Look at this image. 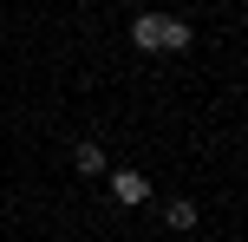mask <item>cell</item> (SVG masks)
Instances as JSON below:
<instances>
[{
  "label": "cell",
  "instance_id": "3957f363",
  "mask_svg": "<svg viewBox=\"0 0 248 242\" xmlns=\"http://www.w3.org/2000/svg\"><path fill=\"white\" fill-rule=\"evenodd\" d=\"M72 164L85 170V177H98V170H105V151H98V144H78V157H72Z\"/></svg>",
  "mask_w": 248,
  "mask_h": 242
},
{
  "label": "cell",
  "instance_id": "277c9868",
  "mask_svg": "<svg viewBox=\"0 0 248 242\" xmlns=\"http://www.w3.org/2000/svg\"><path fill=\"white\" fill-rule=\"evenodd\" d=\"M163 216H170V229H189V223H196V203H170Z\"/></svg>",
  "mask_w": 248,
  "mask_h": 242
},
{
  "label": "cell",
  "instance_id": "6da1fadb",
  "mask_svg": "<svg viewBox=\"0 0 248 242\" xmlns=\"http://www.w3.org/2000/svg\"><path fill=\"white\" fill-rule=\"evenodd\" d=\"M137 46H144V52H183L189 46V26L163 20V13H144V20H137Z\"/></svg>",
  "mask_w": 248,
  "mask_h": 242
},
{
  "label": "cell",
  "instance_id": "7a4b0ae2",
  "mask_svg": "<svg viewBox=\"0 0 248 242\" xmlns=\"http://www.w3.org/2000/svg\"><path fill=\"white\" fill-rule=\"evenodd\" d=\"M111 196H118V203H144V177H137V170H118Z\"/></svg>",
  "mask_w": 248,
  "mask_h": 242
}]
</instances>
